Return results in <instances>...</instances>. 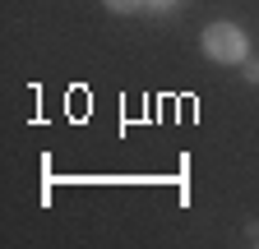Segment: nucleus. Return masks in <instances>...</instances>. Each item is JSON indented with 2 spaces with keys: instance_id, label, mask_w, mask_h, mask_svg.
Instances as JSON below:
<instances>
[{
  "instance_id": "4",
  "label": "nucleus",
  "mask_w": 259,
  "mask_h": 249,
  "mask_svg": "<svg viewBox=\"0 0 259 249\" xmlns=\"http://www.w3.org/2000/svg\"><path fill=\"white\" fill-rule=\"evenodd\" d=\"M245 79H250V83H259V60H245Z\"/></svg>"
},
{
  "instance_id": "5",
  "label": "nucleus",
  "mask_w": 259,
  "mask_h": 249,
  "mask_svg": "<svg viewBox=\"0 0 259 249\" xmlns=\"http://www.w3.org/2000/svg\"><path fill=\"white\" fill-rule=\"evenodd\" d=\"M250 235H254V244H259V231H250Z\"/></svg>"
},
{
  "instance_id": "1",
  "label": "nucleus",
  "mask_w": 259,
  "mask_h": 249,
  "mask_svg": "<svg viewBox=\"0 0 259 249\" xmlns=\"http://www.w3.org/2000/svg\"><path fill=\"white\" fill-rule=\"evenodd\" d=\"M204 55L213 65H245L250 55V37L241 23H208L204 28Z\"/></svg>"
},
{
  "instance_id": "2",
  "label": "nucleus",
  "mask_w": 259,
  "mask_h": 249,
  "mask_svg": "<svg viewBox=\"0 0 259 249\" xmlns=\"http://www.w3.org/2000/svg\"><path fill=\"white\" fill-rule=\"evenodd\" d=\"M102 5L111 10V14H135V10H144L148 0H102Z\"/></svg>"
},
{
  "instance_id": "3",
  "label": "nucleus",
  "mask_w": 259,
  "mask_h": 249,
  "mask_svg": "<svg viewBox=\"0 0 259 249\" xmlns=\"http://www.w3.org/2000/svg\"><path fill=\"white\" fill-rule=\"evenodd\" d=\"M176 5H181V0H148L153 14H167V10H176Z\"/></svg>"
}]
</instances>
